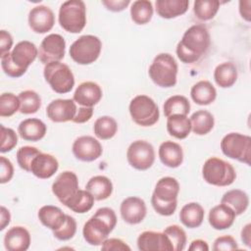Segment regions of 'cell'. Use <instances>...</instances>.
<instances>
[{
  "label": "cell",
  "mask_w": 251,
  "mask_h": 251,
  "mask_svg": "<svg viewBox=\"0 0 251 251\" xmlns=\"http://www.w3.org/2000/svg\"><path fill=\"white\" fill-rule=\"evenodd\" d=\"M222 152L228 158L237 160L250 166L251 137L239 132H230L221 141Z\"/></svg>",
  "instance_id": "52a82bcc"
},
{
  "label": "cell",
  "mask_w": 251,
  "mask_h": 251,
  "mask_svg": "<svg viewBox=\"0 0 251 251\" xmlns=\"http://www.w3.org/2000/svg\"><path fill=\"white\" fill-rule=\"evenodd\" d=\"M46 125L39 119L29 118L20 123L18 131L20 136L26 141H38L45 136Z\"/></svg>",
  "instance_id": "d4e9b609"
},
{
  "label": "cell",
  "mask_w": 251,
  "mask_h": 251,
  "mask_svg": "<svg viewBox=\"0 0 251 251\" xmlns=\"http://www.w3.org/2000/svg\"><path fill=\"white\" fill-rule=\"evenodd\" d=\"M85 189L94 197L95 200H105L113 192V183L105 176H92L86 183Z\"/></svg>",
  "instance_id": "f1b7e54d"
},
{
  "label": "cell",
  "mask_w": 251,
  "mask_h": 251,
  "mask_svg": "<svg viewBox=\"0 0 251 251\" xmlns=\"http://www.w3.org/2000/svg\"><path fill=\"white\" fill-rule=\"evenodd\" d=\"M102 49L101 40L91 34L78 37L70 47L71 58L79 65H89L94 63Z\"/></svg>",
  "instance_id": "9c48e42d"
},
{
  "label": "cell",
  "mask_w": 251,
  "mask_h": 251,
  "mask_svg": "<svg viewBox=\"0 0 251 251\" xmlns=\"http://www.w3.org/2000/svg\"><path fill=\"white\" fill-rule=\"evenodd\" d=\"M171 240L174 251H181L184 249L186 244V233L177 225L167 226L163 231Z\"/></svg>",
  "instance_id": "60d3db41"
},
{
  "label": "cell",
  "mask_w": 251,
  "mask_h": 251,
  "mask_svg": "<svg viewBox=\"0 0 251 251\" xmlns=\"http://www.w3.org/2000/svg\"><path fill=\"white\" fill-rule=\"evenodd\" d=\"M55 24L53 11L44 5L33 7L28 14V25L36 33H46L50 31Z\"/></svg>",
  "instance_id": "9a60e30c"
},
{
  "label": "cell",
  "mask_w": 251,
  "mask_h": 251,
  "mask_svg": "<svg viewBox=\"0 0 251 251\" xmlns=\"http://www.w3.org/2000/svg\"><path fill=\"white\" fill-rule=\"evenodd\" d=\"M148 74L152 81L160 87H173L176 84L177 64L169 53L158 54L149 67Z\"/></svg>",
  "instance_id": "3957f363"
},
{
  "label": "cell",
  "mask_w": 251,
  "mask_h": 251,
  "mask_svg": "<svg viewBox=\"0 0 251 251\" xmlns=\"http://www.w3.org/2000/svg\"><path fill=\"white\" fill-rule=\"evenodd\" d=\"M236 215L228 206L221 203L213 207L209 212V224L218 230H223L230 227L235 220Z\"/></svg>",
  "instance_id": "603a6c76"
},
{
  "label": "cell",
  "mask_w": 251,
  "mask_h": 251,
  "mask_svg": "<svg viewBox=\"0 0 251 251\" xmlns=\"http://www.w3.org/2000/svg\"><path fill=\"white\" fill-rule=\"evenodd\" d=\"M13 46V37L10 32L0 30V57L9 53Z\"/></svg>",
  "instance_id": "f907efd6"
},
{
  "label": "cell",
  "mask_w": 251,
  "mask_h": 251,
  "mask_svg": "<svg viewBox=\"0 0 251 251\" xmlns=\"http://www.w3.org/2000/svg\"><path fill=\"white\" fill-rule=\"evenodd\" d=\"M167 130L170 135L184 139L191 131L190 120L184 115H172L167 119Z\"/></svg>",
  "instance_id": "d6a6232c"
},
{
  "label": "cell",
  "mask_w": 251,
  "mask_h": 251,
  "mask_svg": "<svg viewBox=\"0 0 251 251\" xmlns=\"http://www.w3.org/2000/svg\"><path fill=\"white\" fill-rule=\"evenodd\" d=\"M38 56V49L34 43L24 40L16 44L14 49L11 52V57L13 62L20 68L25 71L34 62Z\"/></svg>",
  "instance_id": "ffe728a7"
},
{
  "label": "cell",
  "mask_w": 251,
  "mask_h": 251,
  "mask_svg": "<svg viewBox=\"0 0 251 251\" xmlns=\"http://www.w3.org/2000/svg\"><path fill=\"white\" fill-rule=\"evenodd\" d=\"M20 112L25 115L34 114L41 107V98L33 90H25L19 94Z\"/></svg>",
  "instance_id": "f35d334b"
},
{
  "label": "cell",
  "mask_w": 251,
  "mask_h": 251,
  "mask_svg": "<svg viewBox=\"0 0 251 251\" xmlns=\"http://www.w3.org/2000/svg\"><path fill=\"white\" fill-rule=\"evenodd\" d=\"M59 24L63 29L71 33L80 32L86 25V7L81 0L64 2L59 10Z\"/></svg>",
  "instance_id": "277c9868"
},
{
  "label": "cell",
  "mask_w": 251,
  "mask_h": 251,
  "mask_svg": "<svg viewBox=\"0 0 251 251\" xmlns=\"http://www.w3.org/2000/svg\"><path fill=\"white\" fill-rule=\"evenodd\" d=\"M251 225L247 224L246 226H243L242 230H241V240L242 242L247 246V247H251Z\"/></svg>",
  "instance_id": "6f0895ef"
},
{
  "label": "cell",
  "mask_w": 251,
  "mask_h": 251,
  "mask_svg": "<svg viewBox=\"0 0 251 251\" xmlns=\"http://www.w3.org/2000/svg\"><path fill=\"white\" fill-rule=\"evenodd\" d=\"M213 249L215 251L234 250V249H238V245L236 240L231 235H223L215 239Z\"/></svg>",
  "instance_id": "7dc6e473"
},
{
  "label": "cell",
  "mask_w": 251,
  "mask_h": 251,
  "mask_svg": "<svg viewBox=\"0 0 251 251\" xmlns=\"http://www.w3.org/2000/svg\"><path fill=\"white\" fill-rule=\"evenodd\" d=\"M190 96L196 104L206 106L215 101L217 90L210 81L200 80L191 87Z\"/></svg>",
  "instance_id": "f546056e"
},
{
  "label": "cell",
  "mask_w": 251,
  "mask_h": 251,
  "mask_svg": "<svg viewBox=\"0 0 251 251\" xmlns=\"http://www.w3.org/2000/svg\"><path fill=\"white\" fill-rule=\"evenodd\" d=\"M114 229L106 221L97 215H93L83 226L82 234L85 241L94 246L101 245Z\"/></svg>",
  "instance_id": "7c38bea8"
},
{
  "label": "cell",
  "mask_w": 251,
  "mask_h": 251,
  "mask_svg": "<svg viewBox=\"0 0 251 251\" xmlns=\"http://www.w3.org/2000/svg\"><path fill=\"white\" fill-rule=\"evenodd\" d=\"M77 108L73 99H56L50 102L46 108L47 117L55 123L73 121Z\"/></svg>",
  "instance_id": "2e32d148"
},
{
  "label": "cell",
  "mask_w": 251,
  "mask_h": 251,
  "mask_svg": "<svg viewBox=\"0 0 251 251\" xmlns=\"http://www.w3.org/2000/svg\"><path fill=\"white\" fill-rule=\"evenodd\" d=\"M102 98L101 87L93 81H84L80 83L73 96V100L83 107H93Z\"/></svg>",
  "instance_id": "d6986e66"
},
{
  "label": "cell",
  "mask_w": 251,
  "mask_h": 251,
  "mask_svg": "<svg viewBox=\"0 0 251 251\" xmlns=\"http://www.w3.org/2000/svg\"><path fill=\"white\" fill-rule=\"evenodd\" d=\"M202 176L206 182L216 186L230 185L236 178L232 165L217 157L206 160L202 168Z\"/></svg>",
  "instance_id": "5b68a950"
},
{
  "label": "cell",
  "mask_w": 251,
  "mask_h": 251,
  "mask_svg": "<svg viewBox=\"0 0 251 251\" xmlns=\"http://www.w3.org/2000/svg\"><path fill=\"white\" fill-rule=\"evenodd\" d=\"M4 245L8 251H25L30 245V234L24 226H13L4 236Z\"/></svg>",
  "instance_id": "44dd1931"
},
{
  "label": "cell",
  "mask_w": 251,
  "mask_h": 251,
  "mask_svg": "<svg viewBox=\"0 0 251 251\" xmlns=\"http://www.w3.org/2000/svg\"><path fill=\"white\" fill-rule=\"evenodd\" d=\"M126 159L132 168L146 171L154 164V147L146 140H135L127 148Z\"/></svg>",
  "instance_id": "30bf717a"
},
{
  "label": "cell",
  "mask_w": 251,
  "mask_h": 251,
  "mask_svg": "<svg viewBox=\"0 0 251 251\" xmlns=\"http://www.w3.org/2000/svg\"><path fill=\"white\" fill-rule=\"evenodd\" d=\"M66 216L67 215L64 214L59 207L53 205L42 206L38 211L40 223L52 230H56L63 226L66 221Z\"/></svg>",
  "instance_id": "4316f807"
},
{
  "label": "cell",
  "mask_w": 251,
  "mask_h": 251,
  "mask_svg": "<svg viewBox=\"0 0 251 251\" xmlns=\"http://www.w3.org/2000/svg\"><path fill=\"white\" fill-rule=\"evenodd\" d=\"M205 212L203 207L196 202L185 204L179 212V220L183 226L189 228H195L202 225Z\"/></svg>",
  "instance_id": "83f0119b"
},
{
  "label": "cell",
  "mask_w": 251,
  "mask_h": 251,
  "mask_svg": "<svg viewBox=\"0 0 251 251\" xmlns=\"http://www.w3.org/2000/svg\"><path fill=\"white\" fill-rule=\"evenodd\" d=\"M45 80L56 93L70 92L75 85V76L72 70L61 62H51L43 70Z\"/></svg>",
  "instance_id": "8992f818"
},
{
  "label": "cell",
  "mask_w": 251,
  "mask_h": 251,
  "mask_svg": "<svg viewBox=\"0 0 251 251\" xmlns=\"http://www.w3.org/2000/svg\"><path fill=\"white\" fill-rule=\"evenodd\" d=\"M0 133H1V145L0 152L6 153L14 149V147L18 143V135L16 131L10 127H5L3 125L0 126Z\"/></svg>",
  "instance_id": "f6af8a7d"
},
{
  "label": "cell",
  "mask_w": 251,
  "mask_h": 251,
  "mask_svg": "<svg viewBox=\"0 0 251 251\" xmlns=\"http://www.w3.org/2000/svg\"><path fill=\"white\" fill-rule=\"evenodd\" d=\"M178 192L179 183L175 177L164 176L160 178L151 197L152 207L162 216L173 215L177 206Z\"/></svg>",
  "instance_id": "7a4b0ae2"
},
{
  "label": "cell",
  "mask_w": 251,
  "mask_h": 251,
  "mask_svg": "<svg viewBox=\"0 0 251 251\" xmlns=\"http://www.w3.org/2000/svg\"><path fill=\"white\" fill-rule=\"evenodd\" d=\"M129 0H103L102 4L112 12H121L125 10L128 5Z\"/></svg>",
  "instance_id": "f5cc1de1"
},
{
  "label": "cell",
  "mask_w": 251,
  "mask_h": 251,
  "mask_svg": "<svg viewBox=\"0 0 251 251\" xmlns=\"http://www.w3.org/2000/svg\"><path fill=\"white\" fill-rule=\"evenodd\" d=\"M94 197L86 189H78V191L65 204V206L75 213L83 214L91 210L94 205Z\"/></svg>",
  "instance_id": "e575fe53"
},
{
  "label": "cell",
  "mask_w": 251,
  "mask_h": 251,
  "mask_svg": "<svg viewBox=\"0 0 251 251\" xmlns=\"http://www.w3.org/2000/svg\"><path fill=\"white\" fill-rule=\"evenodd\" d=\"M220 8L218 0H197L193 4V12L197 19L209 21L213 19Z\"/></svg>",
  "instance_id": "ab89813d"
},
{
  "label": "cell",
  "mask_w": 251,
  "mask_h": 251,
  "mask_svg": "<svg viewBox=\"0 0 251 251\" xmlns=\"http://www.w3.org/2000/svg\"><path fill=\"white\" fill-rule=\"evenodd\" d=\"M153 16V5L148 0H137L131 4L130 17L136 25L149 23Z\"/></svg>",
  "instance_id": "d590c367"
},
{
  "label": "cell",
  "mask_w": 251,
  "mask_h": 251,
  "mask_svg": "<svg viewBox=\"0 0 251 251\" xmlns=\"http://www.w3.org/2000/svg\"><path fill=\"white\" fill-rule=\"evenodd\" d=\"M157 14L164 19H174L183 15L189 6L188 0H157Z\"/></svg>",
  "instance_id": "484cf974"
},
{
  "label": "cell",
  "mask_w": 251,
  "mask_h": 251,
  "mask_svg": "<svg viewBox=\"0 0 251 251\" xmlns=\"http://www.w3.org/2000/svg\"><path fill=\"white\" fill-rule=\"evenodd\" d=\"M1 67L4 73L11 77H20L25 74L26 71L20 69L12 60L11 52L1 56Z\"/></svg>",
  "instance_id": "bcb514c9"
},
{
  "label": "cell",
  "mask_w": 251,
  "mask_h": 251,
  "mask_svg": "<svg viewBox=\"0 0 251 251\" xmlns=\"http://www.w3.org/2000/svg\"><path fill=\"white\" fill-rule=\"evenodd\" d=\"M73 154L82 162H92L98 159L103 152L101 143L92 136L82 135L73 143Z\"/></svg>",
  "instance_id": "5bb4252c"
},
{
  "label": "cell",
  "mask_w": 251,
  "mask_h": 251,
  "mask_svg": "<svg viewBox=\"0 0 251 251\" xmlns=\"http://www.w3.org/2000/svg\"><path fill=\"white\" fill-rule=\"evenodd\" d=\"M20 110L19 96L11 92L2 93L0 96V116L11 117Z\"/></svg>",
  "instance_id": "b9f144b4"
},
{
  "label": "cell",
  "mask_w": 251,
  "mask_h": 251,
  "mask_svg": "<svg viewBox=\"0 0 251 251\" xmlns=\"http://www.w3.org/2000/svg\"><path fill=\"white\" fill-rule=\"evenodd\" d=\"M250 6H251V1L249 0L239 1V13L241 17L247 22H250V17H251Z\"/></svg>",
  "instance_id": "db71d44e"
},
{
  "label": "cell",
  "mask_w": 251,
  "mask_h": 251,
  "mask_svg": "<svg viewBox=\"0 0 251 251\" xmlns=\"http://www.w3.org/2000/svg\"><path fill=\"white\" fill-rule=\"evenodd\" d=\"M120 212L126 223L129 225H137L144 220L147 209L143 199L136 196H130L122 202Z\"/></svg>",
  "instance_id": "e0dca14e"
},
{
  "label": "cell",
  "mask_w": 251,
  "mask_h": 251,
  "mask_svg": "<svg viewBox=\"0 0 251 251\" xmlns=\"http://www.w3.org/2000/svg\"><path fill=\"white\" fill-rule=\"evenodd\" d=\"M158 153L161 162L169 168H177L182 164L183 151L176 142L171 140L164 141L161 143Z\"/></svg>",
  "instance_id": "cb8c5ba5"
},
{
  "label": "cell",
  "mask_w": 251,
  "mask_h": 251,
  "mask_svg": "<svg viewBox=\"0 0 251 251\" xmlns=\"http://www.w3.org/2000/svg\"><path fill=\"white\" fill-rule=\"evenodd\" d=\"M188 249L190 251H208L209 246H208V243L205 240L196 239V240H193L191 242Z\"/></svg>",
  "instance_id": "9f6ffc18"
},
{
  "label": "cell",
  "mask_w": 251,
  "mask_h": 251,
  "mask_svg": "<svg viewBox=\"0 0 251 251\" xmlns=\"http://www.w3.org/2000/svg\"><path fill=\"white\" fill-rule=\"evenodd\" d=\"M41 153L39 149L33 146H23L17 151V162L21 169L30 172V167L33 159Z\"/></svg>",
  "instance_id": "7bdbcfd3"
},
{
  "label": "cell",
  "mask_w": 251,
  "mask_h": 251,
  "mask_svg": "<svg viewBox=\"0 0 251 251\" xmlns=\"http://www.w3.org/2000/svg\"><path fill=\"white\" fill-rule=\"evenodd\" d=\"M189 120L191 123V130L197 135L209 133L215 125L214 116L206 110L196 111L191 115Z\"/></svg>",
  "instance_id": "836d02e7"
},
{
  "label": "cell",
  "mask_w": 251,
  "mask_h": 251,
  "mask_svg": "<svg viewBox=\"0 0 251 251\" xmlns=\"http://www.w3.org/2000/svg\"><path fill=\"white\" fill-rule=\"evenodd\" d=\"M93 115V108L92 107H80L77 109L76 114L72 122L75 124H83L91 119Z\"/></svg>",
  "instance_id": "816d5d0a"
},
{
  "label": "cell",
  "mask_w": 251,
  "mask_h": 251,
  "mask_svg": "<svg viewBox=\"0 0 251 251\" xmlns=\"http://www.w3.org/2000/svg\"><path fill=\"white\" fill-rule=\"evenodd\" d=\"M163 109L167 118L172 115L187 116L190 111V103L185 96L174 95L165 101Z\"/></svg>",
  "instance_id": "8d00e7d4"
},
{
  "label": "cell",
  "mask_w": 251,
  "mask_h": 251,
  "mask_svg": "<svg viewBox=\"0 0 251 251\" xmlns=\"http://www.w3.org/2000/svg\"><path fill=\"white\" fill-rule=\"evenodd\" d=\"M14 176V167L12 162L4 156L0 157V182L6 183Z\"/></svg>",
  "instance_id": "c3c4849f"
},
{
  "label": "cell",
  "mask_w": 251,
  "mask_h": 251,
  "mask_svg": "<svg viewBox=\"0 0 251 251\" xmlns=\"http://www.w3.org/2000/svg\"><path fill=\"white\" fill-rule=\"evenodd\" d=\"M210 46V34L204 25H194L185 30L176 45V55L184 64L197 62Z\"/></svg>",
  "instance_id": "6da1fadb"
},
{
  "label": "cell",
  "mask_w": 251,
  "mask_h": 251,
  "mask_svg": "<svg viewBox=\"0 0 251 251\" xmlns=\"http://www.w3.org/2000/svg\"><path fill=\"white\" fill-rule=\"evenodd\" d=\"M221 203L231 208L234 214L238 216L247 210L249 205V197L243 190L231 189L223 195Z\"/></svg>",
  "instance_id": "1f68e13d"
},
{
  "label": "cell",
  "mask_w": 251,
  "mask_h": 251,
  "mask_svg": "<svg viewBox=\"0 0 251 251\" xmlns=\"http://www.w3.org/2000/svg\"><path fill=\"white\" fill-rule=\"evenodd\" d=\"M129 114L132 121L141 126H151L159 121V108L147 95H137L129 103Z\"/></svg>",
  "instance_id": "ba28073f"
},
{
  "label": "cell",
  "mask_w": 251,
  "mask_h": 251,
  "mask_svg": "<svg viewBox=\"0 0 251 251\" xmlns=\"http://www.w3.org/2000/svg\"><path fill=\"white\" fill-rule=\"evenodd\" d=\"M66 41L58 33L48 34L43 38L38 50V58L41 63L47 65L51 62H60L65 56Z\"/></svg>",
  "instance_id": "8fae6325"
},
{
  "label": "cell",
  "mask_w": 251,
  "mask_h": 251,
  "mask_svg": "<svg viewBox=\"0 0 251 251\" xmlns=\"http://www.w3.org/2000/svg\"><path fill=\"white\" fill-rule=\"evenodd\" d=\"M78 178L74 172L61 173L52 184V192L62 204H66L78 191Z\"/></svg>",
  "instance_id": "4fadbf2b"
},
{
  "label": "cell",
  "mask_w": 251,
  "mask_h": 251,
  "mask_svg": "<svg viewBox=\"0 0 251 251\" xmlns=\"http://www.w3.org/2000/svg\"><path fill=\"white\" fill-rule=\"evenodd\" d=\"M101 249L103 251H110V250L118 251V250H130V247L119 238H106L101 244Z\"/></svg>",
  "instance_id": "681fc988"
},
{
  "label": "cell",
  "mask_w": 251,
  "mask_h": 251,
  "mask_svg": "<svg viewBox=\"0 0 251 251\" xmlns=\"http://www.w3.org/2000/svg\"><path fill=\"white\" fill-rule=\"evenodd\" d=\"M0 230H3L11 221V215L8 209H6L4 206H1L0 208Z\"/></svg>",
  "instance_id": "11a10c76"
},
{
  "label": "cell",
  "mask_w": 251,
  "mask_h": 251,
  "mask_svg": "<svg viewBox=\"0 0 251 251\" xmlns=\"http://www.w3.org/2000/svg\"><path fill=\"white\" fill-rule=\"evenodd\" d=\"M59 168L58 160L47 153H39L32 161L30 172L38 178L46 179L51 177Z\"/></svg>",
  "instance_id": "7402d4cb"
},
{
  "label": "cell",
  "mask_w": 251,
  "mask_h": 251,
  "mask_svg": "<svg viewBox=\"0 0 251 251\" xmlns=\"http://www.w3.org/2000/svg\"><path fill=\"white\" fill-rule=\"evenodd\" d=\"M76 232V222L70 215L66 216V221L61 227L56 230H53L54 236L62 241L69 240L74 237Z\"/></svg>",
  "instance_id": "ee69618b"
},
{
  "label": "cell",
  "mask_w": 251,
  "mask_h": 251,
  "mask_svg": "<svg viewBox=\"0 0 251 251\" xmlns=\"http://www.w3.org/2000/svg\"><path fill=\"white\" fill-rule=\"evenodd\" d=\"M237 68L232 62H224L214 71V79L222 88L231 87L237 79Z\"/></svg>",
  "instance_id": "4dcf8cb0"
},
{
  "label": "cell",
  "mask_w": 251,
  "mask_h": 251,
  "mask_svg": "<svg viewBox=\"0 0 251 251\" xmlns=\"http://www.w3.org/2000/svg\"><path fill=\"white\" fill-rule=\"evenodd\" d=\"M94 133L102 140H107L115 136L118 130V124L116 120L109 116L98 118L94 123Z\"/></svg>",
  "instance_id": "74e56055"
},
{
  "label": "cell",
  "mask_w": 251,
  "mask_h": 251,
  "mask_svg": "<svg viewBox=\"0 0 251 251\" xmlns=\"http://www.w3.org/2000/svg\"><path fill=\"white\" fill-rule=\"evenodd\" d=\"M137 247L141 251H174L171 240L164 232L143 231L137 238Z\"/></svg>",
  "instance_id": "ac0fdd59"
}]
</instances>
